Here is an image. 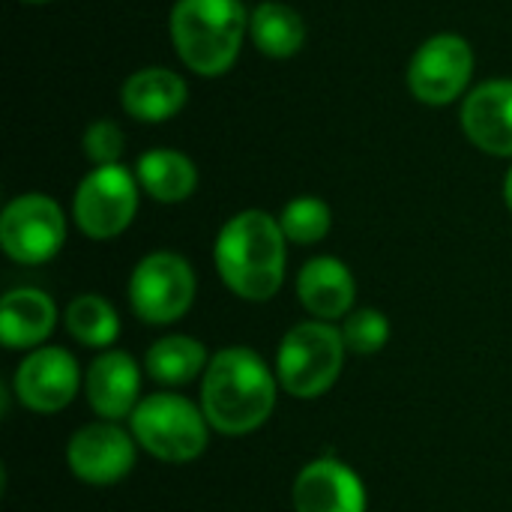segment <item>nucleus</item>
Instances as JSON below:
<instances>
[{
    "instance_id": "obj_1",
    "label": "nucleus",
    "mask_w": 512,
    "mask_h": 512,
    "mask_svg": "<svg viewBox=\"0 0 512 512\" xmlns=\"http://www.w3.org/2000/svg\"><path fill=\"white\" fill-rule=\"evenodd\" d=\"M276 396V369L243 345L216 351L201 375V411L219 435L237 438L261 429L276 408Z\"/></svg>"
},
{
    "instance_id": "obj_2",
    "label": "nucleus",
    "mask_w": 512,
    "mask_h": 512,
    "mask_svg": "<svg viewBox=\"0 0 512 512\" xmlns=\"http://www.w3.org/2000/svg\"><path fill=\"white\" fill-rule=\"evenodd\" d=\"M285 234L279 219L264 210L231 216L213 246L216 270L225 288L246 303H267L285 282Z\"/></svg>"
},
{
    "instance_id": "obj_3",
    "label": "nucleus",
    "mask_w": 512,
    "mask_h": 512,
    "mask_svg": "<svg viewBox=\"0 0 512 512\" xmlns=\"http://www.w3.org/2000/svg\"><path fill=\"white\" fill-rule=\"evenodd\" d=\"M168 27L180 60L192 72L216 78L234 66L249 18L240 0H177Z\"/></svg>"
},
{
    "instance_id": "obj_4",
    "label": "nucleus",
    "mask_w": 512,
    "mask_h": 512,
    "mask_svg": "<svg viewBox=\"0 0 512 512\" xmlns=\"http://www.w3.org/2000/svg\"><path fill=\"white\" fill-rule=\"evenodd\" d=\"M135 444L165 465L195 462L210 441V423L201 405L177 393H153L138 402L129 417Z\"/></svg>"
},
{
    "instance_id": "obj_5",
    "label": "nucleus",
    "mask_w": 512,
    "mask_h": 512,
    "mask_svg": "<svg viewBox=\"0 0 512 512\" xmlns=\"http://www.w3.org/2000/svg\"><path fill=\"white\" fill-rule=\"evenodd\" d=\"M342 330L330 321L294 324L276 351L279 387L294 399H321L339 381L345 366Z\"/></svg>"
},
{
    "instance_id": "obj_6",
    "label": "nucleus",
    "mask_w": 512,
    "mask_h": 512,
    "mask_svg": "<svg viewBox=\"0 0 512 512\" xmlns=\"http://www.w3.org/2000/svg\"><path fill=\"white\" fill-rule=\"evenodd\" d=\"M195 291V270L177 252H150L129 276V306L138 321L153 327L180 321L192 309Z\"/></svg>"
},
{
    "instance_id": "obj_7",
    "label": "nucleus",
    "mask_w": 512,
    "mask_h": 512,
    "mask_svg": "<svg viewBox=\"0 0 512 512\" xmlns=\"http://www.w3.org/2000/svg\"><path fill=\"white\" fill-rule=\"evenodd\" d=\"M138 210V180L123 165L93 168L75 189L72 216L90 240L120 237Z\"/></svg>"
},
{
    "instance_id": "obj_8",
    "label": "nucleus",
    "mask_w": 512,
    "mask_h": 512,
    "mask_svg": "<svg viewBox=\"0 0 512 512\" xmlns=\"http://www.w3.org/2000/svg\"><path fill=\"white\" fill-rule=\"evenodd\" d=\"M66 243V216L48 195L30 192L6 204L0 216V246L15 264H45Z\"/></svg>"
},
{
    "instance_id": "obj_9",
    "label": "nucleus",
    "mask_w": 512,
    "mask_h": 512,
    "mask_svg": "<svg viewBox=\"0 0 512 512\" xmlns=\"http://www.w3.org/2000/svg\"><path fill=\"white\" fill-rule=\"evenodd\" d=\"M474 75V51L456 33L426 39L408 63V87L426 105L456 102Z\"/></svg>"
},
{
    "instance_id": "obj_10",
    "label": "nucleus",
    "mask_w": 512,
    "mask_h": 512,
    "mask_svg": "<svg viewBox=\"0 0 512 512\" xmlns=\"http://www.w3.org/2000/svg\"><path fill=\"white\" fill-rule=\"evenodd\" d=\"M135 456H138V444L132 432H126L120 423L111 420L81 426L66 444L69 471L81 483L96 489L126 480L135 468Z\"/></svg>"
},
{
    "instance_id": "obj_11",
    "label": "nucleus",
    "mask_w": 512,
    "mask_h": 512,
    "mask_svg": "<svg viewBox=\"0 0 512 512\" xmlns=\"http://www.w3.org/2000/svg\"><path fill=\"white\" fill-rule=\"evenodd\" d=\"M84 384L78 360L66 348L42 345L27 351L12 378L15 399L33 414H57L72 405L78 387Z\"/></svg>"
},
{
    "instance_id": "obj_12",
    "label": "nucleus",
    "mask_w": 512,
    "mask_h": 512,
    "mask_svg": "<svg viewBox=\"0 0 512 512\" xmlns=\"http://www.w3.org/2000/svg\"><path fill=\"white\" fill-rule=\"evenodd\" d=\"M294 512H366L363 480L339 459L309 462L291 489Z\"/></svg>"
},
{
    "instance_id": "obj_13",
    "label": "nucleus",
    "mask_w": 512,
    "mask_h": 512,
    "mask_svg": "<svg viewBox=\"0 0 512 512\" xmlns=\"http://www.w3.org/2000/svg\"><path fill=\"white\" fill-rule=\"evenodd\" d=\"M84 396L96 417L129 420L141 402V369L126 351H102L84 372Z\"/></svg>"
},
{
    "instance_id": "obj_14",
    "label": "nucleus",
    "mask_w": 512,
    "mask_h": 512,
    "mask_svg": "<svg viewBox=\"0 0 512 512\" xmlns=\"http://www.w3.org/2000/svg\"><path fill=\"white\" fill-rule=\"evenodd\" d=\"M468 141L489 156H512V81L495 78L474 87L462 105Z\"/></svg>"
},
{
    "instance_id": "obj_15",
    "label": "nucleus",
    "mask_w": 512,
    "mask_h": 512,
    "mask_svg": "<svg viewBox=\"0 0 512 512\" xmlns=\"http://www.w3.org/2000/svg\"><path fill=\"white\" fill-rule=\"evenodd\" d=\"M297 297L315 321H345L354 312L357 282L339 258L321 255L300 267Z\"/></svg>"
},
{
    "instance_id": "obj_16",
    "label": "nucleus",
    "mask_w": 512,
    "mask_h": 512,
    "mask_svg": "<svg viewBox=\"0 0 512 512\" xmlns=\"http://www.w3.org/2000/svg\"><path fill=\"white\" fill-rule=\"evenodd\" d=\"M57 306L39 288H15L0 303V339L9 351H36L57 327Z\"/></svg>"
},
{
    "instance_id": "obj_17",
    "label": "nucleus",
    "mask_w": 512,
    "mask_h": 512,
    "mask_svg": "<svg viewBox=\"0 0 512 512\" xmlns=\"http://www.w3.org/2000/svg\"><path fill=\"white\" fill-rule=\"evenodd\" d=\"M186 96H189L186 81L165 66L138 69L135 75L126 78V84L120 90V102H123L126 114L141 123L171 120L186 105Z\"/></svg>"
},
{
    "instance_id": "obj_18",
    "label": "nucleus",
    "mask_w": 512,
    "mask_h": 512,
    "mask_svg": "<svg viewBox=\"0 0 512 512\" xmlns=\"http://www.w3.org/2000/svg\"><path fill=\"white\" fill-rule=\"evenodd\" d=\"M138 186L159 204H180L198 189V168L180 150H147L135 162Z\"/></svg>"
},
{
    "instance_id": "obj_19",
    "label": "nucleus",
    "mask_w": 512,
    "mask_h": 512,
    "mask_svg": "<svg viewBox=\"0 0 512 512\" xmlns=\"http://www.w3.org/2000/svg\"><path fill=\"white\" fill-rule=\"evenodd\" d=\"M207 363H210L207 348L198 339L183 336V333H174V336H165V339L153 342L147 357H144L147 375L162 387L192 384L195 378L204 375Z\"/></svg>"
},
{
    "instance_id": "obj_20",
    "label": "nucleus",
    "mask_w": 512,
    "mask_h": 512,
    "mask_svg": "<svg viewBox=\"0 0 512 512\" xmlns=\"http://www.w3.org/2000/svg\"><path fill=\"white\" fill-rule=\"evenodd\" d=\"M249 36L267 57H294L306 42V24L297 9L285 3H261L249 15Z\"/></svg>"
},
{
    "instance_id": "obj_21",
    "label": "nucleus",
    "mask_w": 512,
    "mask_h": 512,
    "mask_svg": "<svg viewBox=\"0 0 512 512\" xmlns=\"http://www.w3.org/2000/svg\"><path fill=\"white\" fill-rule=\"evenodd\" d=\"M63 327L78 345L96 351H108L120 336V318L102 294L75 297L63 309Z\"/></svg>"
},
{
    "instance_id": "obj_22",
    "label": "nucleus",
    "mask_w": 512,
    "mask_h": 512,
    "mask_svg": "<svg viewBox=\"0 0 512 512\" xmlns=\"http://www.w3.org/2000/svg\"><path fill=\"white\" fill-rule=\"evenodd\" d=\"M279 228H282V234H285L288 243L312 246V243H321L330 234L333 213H330V207L321 198L303 195V198H294V201H288L282 207Z\"/></svg>"
},
{
    "instance_id": "obj_23",
    "label": "nucleus",
    "mask_w": 512,
    "mask_h": 512,
    "mask_svg": "<svg viewBox=\"0 0 512 512\" xmlns=\"http://www.w3.org/2000/svg\"><path fill=\"white\" fill-rule=\"evenodd\" d=\"M339 330L348 354H360V357H372L384 351L390 342V318L378 309H354Z\"/></svg>"
},
{
    "instance_id": "obj_24",
    "label": "nucleus",
    "mask_w": 512,
    "mask_h": 512,
    "mask_svg": "<svg viewBox=\"0 0 512 512\" xmlns=\"http://www.w3.org/2000/svg\"><path fill=\"white\" fill-rule=\"evenodd\" d=\"M84 153L87 159L102 168V165H117L123 156V132L111 120H96L84 132Z\"/></svg>"
},
{
    "instance_id": "obj_25",
    "label": "nucleus",
    "mask_w": 512,
    "mask_h": 512,
    "mask_svg": "<svg viewBox=\"0 0 512 512\" xmlns=\"http://www.w3.org/2000/svg\"><path fill=\"white\" fill-rule=\"evenodd\" d=\"M504 201H507V207L512 210V168L507 171V180H504Z\"/></svg>"
},
{
    "instance_id": "obj_26",
    "label": "nucleus",
    "mask_w": 512,
    "mask_h": 512,
    "mask_svg": "<svg viewBox=\"0 0 512 512\" xmlns=\"http://www.w3.org/2000/svg\"><path fill=\"white\" fill-rule=\"evenodd\" d=\"M21 3H51V0H21Z\"/></svg>"
}]
</instances>
